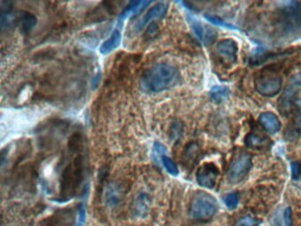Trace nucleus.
<instances>
[{
	"mask_svg": "<svg viewBox=\"0 0 301 226\" xmlns=\"http://www.w3.org/2000/svg\"><path fill=\"white\" fill-rule=\"evenodd\" d=\"M166 9H167L166 5L164 3H159V4H156L155 6H153L140 20V22L138 23V28L141 29V27L149 24L152 20H157V19L163 18L166 12Z\"/></svg>",
	"mask_w": 301,
	"mask_h": 226,
	"instance_id": "f8f14e48",
	"label": "nucleus"
},
{
	"mask_svg": "<svg viewBox=\"0 0 301 226\" xmlns=\"http://www.w3.org/2000/svg\"><path fill=\"white\" fill-rule=\"evenodd\" d=\"M187 18L193 31L201 43H204L205 45H209L215 42V40L216 39V32L215 29L208 27L207 25L201 23L200 20L196 19L191 14H188Z\"/></svg>",
	"mask_w": 301,
	"mask_h": 226,
	"instance_id": "6e6552de",
	"label": "nucleus"
},
{
	"mask_svg": "<svg viewBox=\"0 0 301 226\" xmlns=\"http://www.w3.org/2000/svg\"><path fill=\"white\" fill-rule=\"evenodd\" d=\"M259 123L263 129L270 133H278L281 128V122L278 116L273 113H263L259 116Z\"/></svg>",
	"mask_w": 301,
	"mask_h": 226,
	"instance_id": "9b49d317",
	"label": "nucleus"
},
{
	"mask_svg": "<svg viewBox=\"0 0 301 226\" xmlns=\"http://www.w3.org/2000/svg\"><path fill=\"white\" fill-rule=\"evenodd\" d=\"M216 51L220 57H222L228 62H236L238 45L234 40L224 39L221 41L216 45Z\"/></svg>",
	"mask_w": 301,
	"mask_h": 226,
	"instance_id": "9d476101",
	"label": "nucleus"
},
{
	"mask_svg": "<svg viewBox=\"0 0 301 226\" xmlns=\"http://www.w3.org/2000/svg\"><path fill=\"white\" fill-rule=\"evenodd\" d=\"M85 217H86L85 208L82 205V206L80 207V209H79L78 220H77L76 226H83L84 223H85Z\"/></svg>",
	"mask_w": 301,
	"mask_h": 226,
	"instance_id": "a878e982",
	"label": "nucleus"
},
{
	"mask_svg": "<svg viewBox=\"0 0 301 226\" xmlns=\"http://www.w3.org/2000/svg\"><path fill=\"white\" fill-rule=\"evenodd\" d=\"M20 27L24 32H28L35 27L36 18L34 14L28 12H21L19 15Z\"/></svg>",
	"mask_w": 301,
	"mask_h": 226,
	"instance_id": "f3484780",
	"label": "nucleus"
},
{
	"mask_svg": "<svg viewBox=\"0 0 301 226\" xmlns=\"http://www.w3.org/2000/svg\"><path fill=\"white\" fill-rule=\"evenodd\" d=\"M255 90L263 97L273 98L282 89V78L272 71H267L258 75L254 81Z\"/></svg>",
	"mask_w": 301,
	"mask_h": 226,
	"instance_id": "7ed1b4c3",
	"label": "nucleus"
},
{
	"mask_svg": "<svg viewBox=\"0 0 301 226\" xmlns=\"http://www.w3.org/2000/svg\"><path fill=\"white\" fill-rule=\"evenodd\" d=\"M285 223L286 226H292V211L290 208H287L285 211Z\"/></svg>",
	"mask_w": 301,
	"mask_h": 226,
	"instance_id": "bb28decb",
	"label": "nucleus"
},
{
	"mask_svg": "<svg viewBox=\"0 0 301 226\" xmlns=\"http://www.w3.org/2000/svg\"><path fill=\"white\" fill-rule=\"evenodd\" d=\"M296 125H297L298 127H300V128L301 129V118L297 119V121H296Z\"/></svg>",
	"mask_w": 301,
	"mask_h": 226,
	"instance_id": "cd10ccee",
	"label": "nucleus"
},
{
	"mask_svg": "<svg viewBox=\"0 0 301 226\" xmlns=\"http://www.w3.org/2000/svg\"><path fill=\"white\" fill-rule=\"evenodd\" d=\"M106 203L109 206H114L118 202V195H117V189L114 187H108L105 193Z\"/></svg>",
	"mask_w": 301,
	"mask_h": 226,
	"instance_id": "a211bd4d",
	"label": "nucleus"
},
{
	"mask_svg": "<svg viewBox=\"0 0 301 226\" xmlns=\"http://www.w3.org/2000/svg\"><path fill=\"white\" fill-rule=\"evenodd\" d=\"M245 143L248 148L264 149L270 147L271 141L268 137L263 136L259 133H250L245 138Z\"/></svg>",
	"mask_w": 301,
	"mask_h": 226,
	"instance_id": "ddd939ff",
	"label": "nucleus"
},
{
	"mask_svg": "<svg viewBox=\"0 0 301 226\" xmlns=\"http://www.w3.org/2000/svg\"><path fill=\"white\" fill-rule=\"evenodd\" d=\"M148 204L149 203L146 201L143 196L140 197L139 199L137 200L136 203H135V213L139 215V216H142V215L147 213L146 211H148Z\"/></svg>",
	"mask_w": 301,
	"mask_h": 226,
	"instance_id": "412c9836",
	"label": "nucleus"
},
{
	"mask_svg": "<svg viewBox=\"0 0 301 226\" xmlns=\"http://www.w3.org/2000/svg\"><path fill=\"white\" fill-rule=\"evenodd\" d=\"M205 18L209 22L215 24L216 26H221V27H227V28H231V29H236V27L234 26H232L231 24L227 23L226 21L222 20L221 18H219L217 16L205 15Z\"/></svg>",
	"mask_w": 301,
	"mask_h": 226,
	"instance_id": "5701e85b",
	"label": "nucleus"
},
{
	"mask_svg": "<svg viewBox=\"0 0 301 226\" xmlns=\"http://www.w3.org/2000/svg\"><path fill=\"white\" fill-rule=\"evenodd\" d=\"M230 96V90L226 87L215 86L209 91V98L215 104H222Z\"/></svg>",
	"mask_w": 301,
	"mask_h": 226,
	"instance_id": "dca6fc26",
	"label": "nucleus"
},
{
	"mask_svg": "<svg viewBox=\"0 0 301 226\" xmlns=\"http://www.w3.org/2000/svg\"><path fill=\"white\" fill-rule=\"evenodd\" d=\"M219 171L215 164L207 163L201 165L196 172V180L200 186L205 188H213L215 187Z\"/></svg>",
	"mask_w": 301,
	"mask_h": 226,
	"instance_id": "1a4fd4ad",
	"label": "nucleus"
},
{
	"mask_svg": "<svg viewBox=\"0 0 301 226\" xmlns=\"http://www.w3.org/2000/svg\"><path fill=\"white\" fill-rule=\"evenodd\" d=\"M216 209L217 203L212 195L199 192L192 200L190 214L195 220L205 222L214 217Z\"/></svg>",
	"mask_w": 301,
	"mask_h": 226,
	"instance_id": "f03ea898",
	"label": "nucleus"
},
{
	"mask_svg": "<svg viewBox=\"0 0 301 226\" xmlns=\"http://www.w3.org/2000/svg\"><path fill=\"white\" fill-rule=\"evenodd\" d=\"M149 4H150V2H149V1H135V2L130 3L129 5L125 8L119 16L118 21L122 22L123 20H125L129 16L135 14L137 12H140L142 9H144Z\"/></svg>",
	"mask_w": 301,
	"mask_h": 226,
	"instance_id": "2eb2a0df",
	"label": "nucleus"
},
{
	"mask_svg": "<svg viewBox=\"0 0 301 226\" xmlns=\"http://www.w3.org/2000/svg\"><path fill=\"white\" fill-rule=\"evenodd\" d=\"M252 167V156L249 153H239L231 160L228 170V178L231 183H239L247 175Z\"/></svg>",
	"mask_w": 301,
	"mask_h": 226,
	"instance_id": "423d86ee",
	"label": "nucleus"
},
{
	"mask_svg": "<svg viewBox=\"0 0 301 226\" xmlns=\"http://www.w3.org/2000/svg\"><path fill=\"white\" fill-rule=\"evenodd\" d=\"M162 162H163L164 168L171 175L177 176L179 174V169L177 167L176 164L171 158H169L168 156H163Z\"/></svg>",
	"mask_w": 301,
	"mask_h": 226,
	"instance_id": "6ab92c4d",
	"label": "nucleus"
},
{
	"mask_svg": "<svg viewBox=\"0 0 301 226\" xmlns=\"http://www.w3.org/2000/svg\"><path fill=\"white\" fill-rule=\"evenodd\" d=\"M292 177L294 180H298L301 174V165L298 162H293L291 164Z\"/></svg>",
	"mask_w": 301,
	"mask_h": 226,
	"instance_id": "393cba45",
	"label": "nucleus"
},
{
	"mask_svg": "<svg viewBox=\"0 0 301 226\" xmlns=\"http://www.w3.org/2000/svg\"><path fill=\"white\" fill-rule=\"evenodd\" d=\"M121 42V33L117 29H115L108 40L102 43L100 48V51L102 54H109V52L114 51Z\"/></svg>",
	"mask_w": 301,
	"mask_h": 226,
	"instance_id": "4468645a",
	"label": "nucleus"
},
{
	"mask_svg": "<svg viewBox=\"0 0 301 226\" xmlns=\"http://www.w3.org/2000/svg\"><path fill=\"white\" fill-rule=\"evenodd\" d=\"M259 222L250 216H245L237 220L233 226H258Z\"/></svg>",
	"mask_w": 301,
	"mask_h": 226,
	"instance_id": "4be33fe9",
	"label": "nucleus"
},
{
	"mask_svg": "<svg viewBox=\"0 0 301 226\" xmlns=\"http://www.w3.org/2000/svg\"><path fill=\"white\" fill-rule=\"evenodd\" d=\"M224 203L228 209L233 210L238 206L239 197L236 193H230L224 196Z\"/></svg>",
	"mask_w": 301,
	"mask_h": 226,
	"instance_id": "aec40b11",
	"label": "nucleus"
},
{
	"mask_svg": "<svg viewBox=\"0 0 301 226\" xmlns=\"http://www.w3.org/2000/svg\"><path fill=\"white\" fill-rule=\"evenodd\" d=\"M164 153H165V147L163 145L160 144L159 142H156L154 145V148H153V157L157 161V157L160 156L161 158H163V156H164Z\"/></svg>",
	"mask_w": 301,
	"mask_h": 226,
	"instance_id": "b1692460",
	"label": "nucleus"
},
{
	"mask_svg": "<svg viewBox=\"0 0 301 226\" xmlns=\"http://www.w3.org/2000/svg\"><path fill=\"white\" fill-rule=\"evenodd\" d=\"M279 23L286 31H293L301 27V4L291 2L279 11Z\"/></svg>",
	"mask_w": 301,
	"mask_h": 226,
	"instance_id": "0eeeda50",
	"label": "nucleus"
},
{
	"mask_svg": "<svg viewBox=\"0 0 301 226\" xmlns=\"http://www.w3.org/2000/svg\"><path fill=\"white\" fill-rule=\"evenodd\" d=\"M180 74L168 64H157L144 72L141 79V90L148 93H158L176 86Z\"/></svg>",
	"mask_w": 301,
	"mask_h": 226,
	"instance_id": "f257e3e1",
	"label": "nucleus"
},
{
	"mask_svg": "<svg viewBox=\"0 0 301 226\" xmlns=\"http://www.w3.org/2000/svg\"><path fill=\"white\" fill-rule=\"evenodd\" d=\"M301 91V73L293 75L278 100V110L282 115H288L293 109L298 94Z\"/></svg>",
	"mask_w": 301,
	"mask_h": 226,
	"instance_id": "20e7f679",
	"label": "nucleus"
},
{
	"mask_svg": "<svg viewBox=\"0 0 301 226\" xmlns=\"http://www.w3.org/2000/svg\"><path fill=\"white\" fill-rule=\"evenodd\" d=\"M62 191L67 193H74L78 188L83 180V160L82 156H79L69 164L63 173Z\"/></svg>",
	"mask_w": 301,
	"mask_h": 226,
	"instance_id": "39448f33",
	"label": "nucleus"
}]
</instances>
